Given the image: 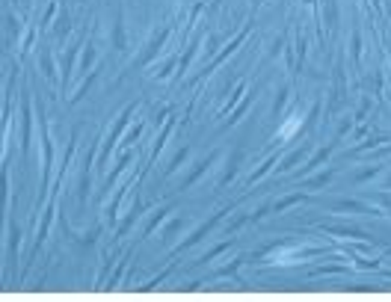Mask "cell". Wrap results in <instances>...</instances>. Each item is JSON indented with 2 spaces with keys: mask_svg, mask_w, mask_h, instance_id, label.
I'll use <instances>...</instances> for the list:
<instances>
[{
  "mask_svg": "<svg viewBox=\"0 0 391 302\" xmlns=\"http://www.w3.org/2000/svg\"><path fill=\"white\" fill-rule=\"evenodd\" d=\"M299 122H302V113L296 110V113L291 116V122H288V124H285V127L279 131V139H288V137H291L293 131H296V124H299Z\"/></svg>",
  "mask_w": 391,
  "mask_h": 302,
  "instance_id": "cell-1",
  "label": "cell"
},
{
  "mask_svg": "<svg viewBox=\"0 0 391 302\" xmlns=\"http://www.w3.org/2000/svg\"><path fill=\"white\" fill-rule=\"evenodd\" d=\"M341 210H364V205H356V202H341Z\"/></svg>",
  "mask_w": 391,
  "mask_h": 302,
  "instance_id": "cell-2",
  "label": "cell"
}]
</instances>
